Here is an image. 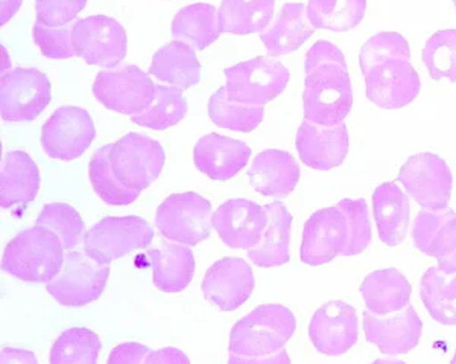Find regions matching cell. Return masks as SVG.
<instances>
[{"instance_id": "obj_1", "label": "cell", "mask_w": 456, "mask_h": 364, "mask_svg": "<svg viewBox=\"0 0 456 364\" xmlns=\"http://www.w3.org/2000/svg\"><path fill=\"white\" fill-rule=\"evenodd\" d=\"M305 120L320 125L344 122L353 107V89L344 54L330 42H316L305 60Z\"/></svg>"}, {"instance_id": "obj_2", "label": "cell", "mask_w": 456, "mask_h": 364, "mask_svg": "<svg viewBox=\"0 0 456 364\" xmlns=\"http://www.w3.org/2000/svg\"><path fill=\"white\" fill-rule=\"evenodd\" d=\"M294 312L265 303L240 318L230 333V363H289L285 344L296 333Z\"/></svg>"}, {"instance_id": "obj_3", "label": "cell", "mask_w": 456, "mask_h": 364, "mask_svg": "<svg viewBox=\"0 0 456 364\" xmlns=\"http://www.w3.org/2000/svg\"><path fill=\"white\" fill-rule=\"evenodd\" d=\"M64 250L57 235L36 224L6 244L2 270L23 282L47 284L61 270Z\"/></svg>"}, {"instance_id": "obj_4", "label": "cell", "mask_w": 456, "mask_h": 364, "mask_svg": "<svg viewBox=\"0 0 456 364\" xmlns=\"http://www.w3.org/2000/svg\"><path fill=\"white\" fill-rule=\"evenodd\" d=\"M367 98L380 109H403L420 95L421 81L411 64V53L361 62Z\"/></svg>"}, {"instance_id": "obj_5", "label": "cell", "mask_w": 456, "mask_h": 364, "mask_svg": "<svg viewBox=\"0 0 456 364\" xmlns=\"http://www.w3.org/2000/svg\"><path fill=\"white\" fill-rule=\"evenodd\" d=\"M107 153L116 178L137 194H142L160 176L167 161V153L160 142L139 133H130L109 144Z\"/></svg>"}, {"instance_id": "obj_6", "label": "cell", "mask_w": 456, "mask_h": 364, "mask_svg": "<svg viewBox=\"0 0 456 364\" xmlns=\"http://www.w3.org/2000/svg\"><path fill=\"white\" fill-rule=\"evenodd\" d=\"M109 276L110 266L99 264L86 250H72L60 273L47 282V293L62 307H86L102 296Z\"/></svg>"}, {"instance_id": "obj_7", "label": "cell", "mask_w": 456, "mask_h": 364, "mask_svg": "<svg viewBox=\"0 0 456 364\" xmlns=\"http://www.w3.org/2000/svg\"><path fill=\"white\" fill-rule=\"evenodd\" d=\"M156 228L169 241L198 245L212 232V204L197 193L174 194L157 208Z\"/></svg>"}, {"instance_id": "obj_8", "label": "cell", "mask_w": 456, "mask_h": 364, "mask_svg": "<svg viewBox=\"0 0 456 364\" xmlns=\"http://www.w3.org/2000/svg\"><path fill=\"white\" fill-rule=\"evenodd\" d=\"M154 230L141 217H105L84 234V250L99 264L110 266L134 250L152 243Z\"/></svg>"}, {"instance_id": "obj_9", "label": "cell", "mask_w": 456, "mask_h": 364, "mask_svg": "<svg viewBox=\"0 0 456 364\" xmlns=\"http://www.w3.org/2000/svg\"><path fill=\"white\" fill-rule=\"evenodd\" d=\"M51 98V81L38 69L17 68L2 75L0 113L5 122L37 120Z\"/></svg>"}, {"instance_id": "obj_10", "label": "cell", "mask_w": 456, "mask_h": 364, "mask_svg": "<svg viewBox=\"0 0 456 364\" xmlns=\"http://www.w3.org/2000/svg\"><path fill=\"white\" fill-rule=\"evenodd\" d=\"M224 89L233 99L251 105L268 104L283 94L289 83V70L270 58H253L225 69Z\"/></svg>"}, {"instance_id": "obj_11", "label": "cell", "mask_w": 456, "mask_h": 364, "mask_svg": "<svg viewBox=\"0 0 456 364\" xmlns=\"http://www.w3.org/2000/svg\"><path fill=\"white\" fill-rule=\"evenodd\" d=\"M399 182L406 193L426 211L449 208L453 178L449 165L432 153L410 157L400 168Z\"/></svg>"}, {"instance_id": "obj_12", "label": "cell", "mask_w": 456, "mask_h": 364, "mask_svg": "<svg viewBox=\"0 0 456 364\" xmlns=\"http://www.w3.org/2000/svg\"><path fill=\"white\" fill-rule=\"evenodd\" d=\"M77 55L90 66L116 68L128 51V37L119 21L107 16L79 19L72 25Z\"/></svg>"}, {"instance_id": "obj_13", "label": "cell", "mask_w": 456, "mask_h": 364, "mask_svg": "<svg viewBox=\"0 0 456 364\" xmlns=\"http://www.w3.org/2000/svg\"><path fill=\"white\" fill-rule=\"evenodd\" d=\"M94 95L111 112L133 116L150 107L156 95V83L137 66H125L99 72L94 79Z\"/></svg>"}, {"instance_id": "obj_14", "label": "cell", "mask_w": 456, "mask_h": 364, "mask_svg": "<svg viewBox=\"0 0 456 364\" xmlns=\"http://www.w3.org/2000/svg\"><path fill=\"white\" fill-rule=\"evenodd\" d=\"M96 137V127L87 110L64 105L42 127V148L55 161H70L83 156Z\"/></svg>"}, {"instance_id": "obj_15", "label": "cell", "mask_w": 456, "mask_h": 364, "mask_svg": "<svg viewBox=\"0 0 456 364\" xmlns=\"http://www.w3.org/2000/svg\"><path fill=\"white\" fill-rule=\"evenodd\" d=\"M309 338L322 354L329 357L347 354L358 343V312L342 301L324 303L309 323Z\"/></svg>"}, {"instance_id": "obj_16", "label": "cell", "mask_w": 456, "mask_h": 364, "mask_svg": "<svg viewBox=\"0 0 456 364\" xmlns=\"http://www.w3.org/2000/svg\"><path fill=\"white\" fill-rule=\"evenodd\" d=\"M347 219L338 206L312 213L303 229L300 258L307 266H322L347 247Z\"/></svg>"}, {"instance_id": "obj_17", "label": "cell", "mask_w": 456, "mask_h": 364, "mask_svg": "<svg viewBox=\"0 0 456 364\" xmlns=\"http://www.w3.org/2000/svg\"><path fill=\"white\" fill-rule=\"evenodd\" d=\"M363 331L370 343L378 346L382 354L395 357L408 354L419 344L423 322L411 305L385 316H376L367 310L363 312Z\"/></svg>"}, {"instance_id": "obj_18", "label": "cell", "mask_w": 456, "mask_h": 364, "mask_svg": "<svg viewBox=\"0 0 456 364\" xmlns=\"http://www.w3.org/2000/svg\"><path fill=\"white\" fill-rule=\"evenodd\" d=\"M255 290V273L242 258H224L208 269L202 293L213 307L234 311L244 305Z\"/></svg>"}, {"instance_id": "obj_19", "label": "cell", "mask_w": 456, "mask_h": 364, "mask_svg": "<svg viewBox=\"0 0 456 364\" xmlns=\"http://www.w3.org/2000/svg\"><path fill=\"white\" fill-rule=\"evenodd\" d=\"M348 130L344 122L320 125L305 120L297 131L300 161L316 171H330L342 165L348 154Z\"/></svg>"}, {"instance_id": "obj_20", "label": "cell", "mask_w": 456, "mask_h": 364, "mask_svg": "<svg viewBox=\"0 0 456 364\" xmlns=\"http://www.w3.org/2000/svg\"><path fill=\"white\" fill-rule=\"evenodd\" d=\"M268 217L259 203L233 198L213 212V229L230 249H253L259 244Z\"/></svg>"}, {"instance_id": "obj_21", "label": "cell", "mask_w": 456, "mask_h": 364, "mask_svg": "<svg viewBox=\"0 0 456 364\" xmlns=\"http://www.w3.org/2000/svg\"><path fill=\"white\" fill-rule=\"evenodd\" d=\"M412 240L425 255L436 258L438 269L456 273V213L451 208L423 211L417 215Z\"/></svg>"}, {"instance_id": "obj_22", "label": "cell", "mask_w": 456, "mask_h": 364, "mask_svg": "<svg viewBox=\"0 0 456 364\" xmlns=\"http://www.w3.org/2000/svg\"><path fill=\"white\" fill-rule=\"evenodd\" d=\"M251 148L245 142L218 133L204 136L193 148V163L216 182H227L248 165Z\"/></svg>"}, {"instance_id": "obj_23", "label": "cell", "mask_w": 456, "mask_h": 364, "mask_svg": "<svg viewBox=\"0 0 456 364\" xmlns=\"http://www.w3.org/2000/svg\"><path fill=\"white\" fill-rule=\"evenodd\" d=\"M248 178L251 186L265 197L285 198L298 185L300 168L290 153L266 150L256 156Z\"/></svg>"}, {"instance_id": "obj_24", "label": "cell", "mask_w": 456, "mask_h": 364, "mask_svg": "<svg viewBox=\"0 0 456 364\" xmlns=\"http://www.w3.org/2000/svg\"><path fill=\"white\" fill-rule=\"evenodd\" d=\"M40 171L25 152H8L0 168V204L4 209L34 202L40 189Z\"/></svg>"}, {"instance_id": "obj_25", "label": "cell", "mask_w": 456, "mask_h": 364, "mask_svg": "<svg viewBox=\"0 0 456 364\" xmlns=\"http://www.w3.org/2000/svg\"><path fill=\"white\" fill-rule=\"evenodd\" d=\"M315 32L307 17L305 4H286L281 6L274 23L260 32V42L270 57H281L294 53Z\"/></svg>"}, {"instance_id": "obj_26", "label": "cell", "mask_w": 456, "mask_h": 364, "mask_svg": "<svg viewBox=\"0 0 456 364\" xmlns=\"http://www.w3.org/2000/svg\"><path fill=\"white\" fill-rule=\"evenodd\" d=\"M410 200L393 182L379 185L373 193V213L379 236L388 247L403 243L410 226Z\"/></svg>"}, {"instance_id": "obj_27", "label": "cell", "mask_w": 456, "mask_h": 364, "mask_svg": "<svg viewBox=\"0 0 456 364\" xmlns=\"http://www.w3.org/2000/svg\"><path fill=\"white\" fill-rule=\"evenodd\" d=\"M152 266V281L160 292L174 294L186 290L195 275V258L189 245L165 243L146 253Z\"/></svg>"}, {"instance_id": "obj_28", "label": "cell", "mask_w": 456, "mask_h": 364, "mask_svg": "<svg viewBox=\"0 0 456 364\" xmlns=\"http://www.w3.org/2000/svg\"><path fill=\"white\" fill-rule=\"evenodd\" d=\"M264 208L268 217V223L259 244L248 250L249 261L262 269L285 266L290 260L292 215L281 202L266 204Z\"/></svg>"}, {"instance_id": "obj_29", "label": "cell", "mask_w": 456, "mask_h": 364, "mask_svg": "<svg viewBox=\"0 0 456 364\" xmlns=\"http://www.w3.org/2000/svg\"><path fill=\"white\" fill-rule=\"evenodd\" d=\"M148 73L161 83L187 90L200 83L201 64L191 45L174 40L154 54Z\"/></svg>"}, {"instance_id": "obj_30", "label": "cell", "mask_w": 456, "mask_h": 364, "mask_svg": "<svg viewBox=\"0 0 456 364\" xmlns=\"http://www.w3.org/2000/svg\"><path fill=\"white\" fill-rule=\"evenodd\" d=\"M359 292L370 312L385 316L410 305L412 286L399 270L384 269L367 275Z\"/></svg>"}, {"instance_id": "obj_31", "label": "cell", "mask_w": 456, "mask_h": 364, "mask_svg": "<svg viewBox=\"0 0 456 364\" xmlns=\"http://www.w3.org/2000/svg\"><path fill=\"white\" fill-rule=\"evenodd\" d=\"M219 10L208 4L184 6L172 21V36L175 40L204 51L221 37Z\"/></svg>"}, {"instance_id": "obj_32", "label": "cell", "mask_w": 456, "mask_h": 364, "mask_svg": "<svg viewBox=\"0 0 456 364\" xmlns=\"http://www.w3.org/2000/svg\"><path fill=\"white\" fill-rule=\"evenodd\" d=\"M275 0H223L219 6L221 31L234 36L262 32L274 16Z\"/></svg>"}, {"instance_id": "obj_33", "label": "cell", "mask_w": 456, "mask_h": 364, "mask_svg": "<svg viewBox=\"0 0 456 364\" xmlns=\"http://www.w3.org/2000/svg\"><path fill=\"white\" fill-rule=\"evenodd\" d=\"M421 302L432 318L446 327H456V273L447 275L430 267L420 282Z\"/></svg>"}, {"instance_id": "obj_34", "label": "cell", "mask_w": 456, "mask_h": 364, "mask_svg": "<svg viewBox=\"0 0 456 364\" xmlns=\"http://www.w3.org/2000/svg\"><path fill=\"white\" fill-rule=\"evenodd\" d=\"M367 11V0H309L307 17L315 29L347 32L358 27Z\"/></svg>"}, {"instance_id": "obj_35", "label": "cell", "mask_w": 456, "mask_h": 364, "mask_svg": "<svg viewBox=\"0 0 456 364\" xmlns=\"http://www.w3.org/2000/svg\"><path fill=\"white\" fill-rule=\"evenodd\" d=\"M208 116L221 128L249 133L264 120L265 110L262 105L247 104L232 98L223 87L210 96Z\"/></svg>"}, {"instance_id": "obj_36", "label": "cell", "mask_w": 456, "mask_h": 364, "mask_svg": "<svg viewBox=\"0 0 456 364\" xmlns=\"http://www.w3.org/2000/svg\"><path fill=\"white\" fill-rule=\"evenodd\" d=\"M187 113V101L183 90L156 84V95L148 109L130 116L134 124L151 130H167L182 122Z\"/></svg>"}, {"instance_id": "obj_37", "label": "cell", "mask_w": 456, "mask_h": 364, "mask_svg": "<svg viewBox=\"0 0 456 364\" xmlns=\"http://www.w3.org/2000/svg\"><path fill=\"white\" fill-rule=\"evenodd\" d=\"M88 178L94 193L110 206H128L134 203L141 194L131 191L116 178L110 167L107 145L94 152L88 165Z\"/></svg>"}, {"instance_id": "obj_38", "label": "cell", "mask_w": 456, "mask_h": 364, "mask_svg": "<svg viewBox=\"0 0 456 364\" xmlns=\"http://www.w3.org/2000/svg\"><path fill=\"white\" fill-rule=\"evenodd\" d=\"M98 335L87 328L68 329L57 338L51 351L53 364H94L101 351Z\"/></svg>"}, {"instance_id": "obj_39", "label": "cell", "mask_w": 456, "mask_h": 364, "mask_svg": "<svg viewBox=\"0 0 456 364\" xmlns=\"http://www.w3.org/2000/svg\"><path fill=\"white\" fill-rule=\"evenodd\" d=\"M423 62L432 79L456 83V29H443L429 37L423 47Z\"/></svg>"}, {"instance_id": "obj_40", "label": "cell", "mask_w": 456, "mask_h": 364, "mask_svg": "<svg viewBox=\"0 0 456 364\" xmlns=\"http://www.w3.org/2000/svg\"><path fill=\"white\" fill-rule=\"evenodd\" d=\"M36 224L57 235L66 250L73 249L78 244L86 230L83 217L68 203L46 204L38 215Z\"/></svg>"}, {"instance_id": "obj_41", "label": "cell", "mask_w": 456, "mask_h": 364, "mask_svg": "<svg viewBox=\"0 0 456 364\" xmlns=\"http://www.w3.org/2000/svg\"><path fill=\"white\" fill-rule=\"evenodd\" d=\"M347 219V247L342 256H354L367 250L373 241L371 221H370L369 204L363 200L346 198L337 204Z\"/></svg>"}, {"instance_id": "obj_42", "label": "cell", "mask_w": 456, "mask_h": 364, "mask_svg": "<svg viewBox=\"0 0 456 364\" xmlns=\"http://www.w3.org/2000/svg\"><path fill=\"white\" fill-rule=\"evenodd\" d=\"M32 37L43 57L51 58V60L78 57L73 46L72 25L53 28L37 21L32 28Z\"/></svg>"}, {"instance_id": "obj_43", "label": "cell", "mask_w": 456, "mask_h": 364, "mask_svg": "<svg viewBox=\"0 0 456 364\" xmlns=\"http://www.w3.org/2000/svg\"><path fill=\"white\" fill-rule=\"evenodd\" d=\"M86 5L87 0H36L37 21L47 27H68Z\"/></svg>"}, {"instance_id": "obj_44", "label": "cell", "mask_w": 456, "mask_h": 364, "mask_svg": "<svg viewBox=\"0 0 456 364\" xmlns=\"http://www.w3.org/2000/svg\"><path fill=\"white\" fill-rule=\"evenodd\" d=\"M152 351L139 343H124L116 346L109 357L110 364L148 363Z\"/></svg>"}, {"instance_id": "obj_45", "label": "cell", "mask_w": 456, "mask_h": 364, "mask_svg": "<svg viewBox=\"0 0 456 364\" xmlns=\"http://www.w3.org/2000/svg\"><path fill=\"white\" fill-rule=\"evenodd\" d=\"M148 363H189V357L180 349L165 348L159 351H152Z\"/></svg>"}, {"instance_id": "obj_46", "label": "cell", "mask_w": 456, "mask_h": 364, "mask_svg": "<svg viewBox=\"0 0 456 364\" xmlns=\"http://www.w3.org/2000/svg\"><path fill=\"white\" fill-rule=\"evenodd\" d=\"M2 363H37V359L28 351L2 349Z\"/></svg>"}, {"instance_id": "obj_47", "label": "cell", "mask_w": 456, "mask_h": 364, "mask_svg": "<svg viewBox=\"0 0 456 364\" xmlns=\"http://www.w3.org/2000/svg\"><path fill=\"white\" fill-rule=\"evenodd\" d=\"M23 0H2L0 6V23L6 25V21H10L12 17L16 16L20 10Z\"/></svg>"}, {"instance_id": "obj_48", "label": "cell", "mask_w": 456, "mask_h": 364, "mask_svg": "<svg viewBox=\"0 0 456 364\" xmlns=\"http://www.w3.org/2000/svg\"><path fill=\"white\" fill-rule=\"evenodd\" d=\"M452 364H456V352L455 355H453V359H452Z\"/></svg>"}, {"instance_id": "obj_49", "label": "cell", "mask_w": 456, "mask_h": 364, "mask_svg": "<svg viewBox=\"0 0 456 364\" xmlns=\"http://www.w3.org/2000/svg\"><path fill=\"white\" fill-rule=\"evenodd\" d=\"M453 6H455V10H456V0H453Z\"/></svg>"}]
</instances>
